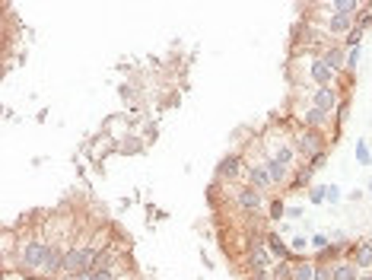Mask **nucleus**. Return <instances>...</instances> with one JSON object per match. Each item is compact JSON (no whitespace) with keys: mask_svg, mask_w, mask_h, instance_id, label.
<instances>
[{"mask_svg":"<svg viewBox=\"0 0 372 280\" xmlns=\"http://www.w3.org/2000/svg\"><path fill=\"white\" fill-rule=\"evenodd\" d=\"M347 198H350V201H363V191H360V188H353V191H350V194H347Z\"/></svg>","mask_w":372,"mask_h":280,"instance_id":"33","label":"nucleus"},{"mask_svg":"<svg viewBox=\"0 0 372 280\" xmlns=\"http://www.w3.org/2000/svg\"><path fill=\"white\" fill-rule=\"evenodd\" d=\"M271 280H293V258L289 261H277L271 268Z\"/></svg>","mask_w":372,"mask_h":280,"instance_id":"22","label":"nucleus"},{"mask_svg":"<svg viewBox=\"0 0 372 280\" xmlns=\"http://www.w3.org/2000/svg\"><path fill=\"white\" fill-rule=\"evenodd\" d=\"M141 143H137V137H131V143H121V153H127V157H131V153H141Z\"/></svg>","mask_w":372,"mask_h":280,"instance_id":"31","label":"nucleus"},{"mask_svg":"<svg viewBox=\"0 0 372 280\" xmlns=\"http://www.w3.org/2000/svg\"><path fill=\"white\" fill-rule=\"evenodd\" d=\"M340 198H344V191H340L338 185H328V191H324V204H338Z\"/></svg>","mask_w":372,"mask_h":280,"instance_id":"27","label":"nucleus"},{"mask_svg":"<svg viewBox=\"0 0 372 280\" xmlns=\"http://www.w3.org/2000/svg\"><path fill=\"white\" fill-rule=\"evenodd\" d=\"M324 191H328V185H312V188H309V204H324Z\"/></svg>","mask_w":372,"mask_h":280,"instance_id":"25","label":"nucleus"},{"mask_svg":"<svg viewBox=\"0 0 372 280\" xmlns=\"http://www.w3.org/2000/svg\"><path fill=\"white\" fill-rule=\"evenodd\" d=\"M309 242H312V239H306V236L299 232V236H293V239H289V252H293V255H299V252H306Z\"/></svg>","mask_w":372,"mask_h":280,"instance_id":"26","label":"nucleus"},{"mask_svg":"<svg viewBox=\"0 0 372 280\" xmlns=\"http://www.w3.org/2000/svg\"><path fill=\"white\" fill-rule=\"evenodd\" d=\"M267 210H271V220H287V204H283L280 198H273L271 204H267Z\"/></svg>","mask_w":372,"mask_h":280,"instance_id":"24","label":"nucleus"},{"mask_svg":"<svg viewBox=\"0 0 372 280\" xmlns=\"http://www.w3.org/2000/svg\"><path fill=\"white\" fill-rule=\"evenodd\" d=\"M245 166H248V159L242 157V153H226V157L216 163V181L232 185V181L245 179Z\"/></svg>","mask_w":372,"mask_h":280,"instance_id":"4","label":"nucleus"},{"mask_svg":"<svg viewBox=\"0 0 372 280\" xmlns=\"http://www.w3.org/2000/svg\"><path fill=\"white\" fill-rule=\"evenodd\" d=\"M245 264H248V271H251V274H258V271H271L277 261H273V255L267 252L265 242H261V246H248Z\"/></svg>","mask_w":372,"mask_h":280,"instance_id":"8","label":"nucleus"},{"mask_svg":"<svg viewBox=\"0 0 372 280\" xmlns=\"http://www.w3.org/2000/svg\"><path fill=\"white\" fill-rule=\"evenodd\" d=\"M245 185H251V188H258V191H265V194L273 188V181L267 179V172H265V166L251 163V159H248V166H245Z\"/></svg>","mask_w":372,"mask_h":280,"instance_id":"11","label":"nucleus"},{"mask_svg":"<svg viewBox=\"0 0 372 280\" xmlns=\"http://www.w3.org/2000/svg\"><path fill=\"white\" fill-rule=\"evenodd\" d=\"M232 204L239 207L245 217H258L267 204V194L251 188V185H232Z\"/></svg>","mask_w":372,"mask_h":280,"instance_id":"3","label":"nucleus"},{"mask_svg":"<svg viewBox=\"0 0 372 280\" xmlns=\"http://www.w3.org/2000/svg\"><path fill=\"white\" fill-rule=\"evenodd\" d=\"M299 124H302V128H312V131H324V134H328L331 115H328V112H322V108L309 106L306 112H302V115H299Z\"/></svg>","mask_w":372,"mask_h":280,"instance_id":"14","label":"nucleus"},{"mask_svg":"<svg viewBox=\"0 0 372 280\" xmlns=\"http://www.w3.org/2000/svg\"><path fill=\"white\" fill-rule=\"evenodd\" d=\"M48 246H51V239H45V236H29V239L19 246V258H17L19 274H41L45 271Z\"/></svg>","mask_w":372,"mask_h":280,"instance_id":"1","label":"nucleus"},{"mask_svg":"<svg viewBox=\"0 0 372 280\" xmlns=\"http://www.w3.org/2000/svg\"><path fill=\"white\" fill-rule=\"evenodd\" d=\"M312 248H318V252H324V248H331V239L324 236V232H315L312 236V242H309Z\"/></svg>","mask_w":372,"mask_h":280,"instance_id":"28","label":"nucleus"},{"mask_svg":"<svg viewBox=\"0 0 372 280\" xmlns=\"http://www.w3.org/2000/svg\"><path fill=\"white\" fill-rule=\"evenodd\" d=\"M353 26H356L353 17H340V13H331L328 23H324V29H328L331 35H350V32H353Z\"/></svg>","mask_w":372,"mask_h":280,"instance_id":"17","label":"nucleus"},{"mask_svg":"<svg viewBox=\"0 0 372 280\" xmlns=\"http://www.w3.org/2000/svg\"><path fill=\"white\" fill-rule=\"evenodd\" d=\"M366 191H369V194H372V179H369V181H366Z\"/></svg>","mask_w":372,"mask_h":280,"instance_id":"35","label":"nucleus"},{"mask_svg":"<svg viewBox=\"0 0 372 280\" xmlns=\"http://www.w3.org/2000/svg\"><path fill=\"white\" fill-rule=\"evenodd\" d=\"M293 147H296L299 159L302 163H309V159L322 157V153H328L331 150V140L324 131H312V128H299L296 137H293Z\"/></svg>","mask_w":372,"mask_h":280,"instance_id":"2","label":"nucleus"},{"mask_svg":"<svg viewBox=\"0 0 372 280\" xmlns=\"http://www.w3.org/2000/svg\"><path fill=\"white\" fill-rule=\"evenodd\" d=\"M265 246H267V252L273 255V261H289V258H296L293 252H289V246L280 239V232H267L265 236Z\"/></svg>","mask_w":372,"mask_h":280,"instance_id":"16","label":"nucleus"},{"mask_svg":"<svg viewBox=\"0 0 372 280\" xmlns=\"http://www.w3.org/2000/svg\"><path fill=\"white\" fill-rule=\"evenodd\" d=\"M328 10L331 13H340V17H360V13H356V10H366L363 3H360V0H331L328 3Z\"/></svg>","mask_w":372,"mask_h":280,"instance_id":"19","label":"nucleus"},{"mask_svg":"<svg viewBox=\"0 0 372 280\" xmlns=\"http://www.w3.org/2000/svg\"><path fill=\"white\" fill-rule=\"evenodd\" d=\"M315 258H293V280H312Z\"/></svg>","mask_w":372,"mask_h":280,"instance_id":"20","label":"nucleus"},{"mask_svg":"<svg viewBox=\"0 0 372 280\" xmlns=\"http://www.w3.org/2000/svg\"><path fill=\"white\" fill-rule=\"evenodd\" d=\"M356 64H360V48H350L347 51V67H344V70H350V74H353Z\"/></svg>","mask_w":372,"mask_h":280,"instance_id":"30","label":"nucleus"},{"mask_svg":"<svg viewBox=\"0 0 372 280\" xmlns=\"http://www.w3.org/2000/svg\"><path fill=\"white\" fill-rule=\"evenodd\" d=\"M312 175H315V169L309 163L296 166V169H293V185H289V188H302V185H309V181H312Z\"/></svg>","mask_w":372,"mask_h":280,"instance_id":"21","label":"nucleus"},{"mask_svg":"<svg viewBox=\"0 0 372 280\" xmlns=\"http://www.w3.org/2000/svg\"><path fill=\"white\" fill-rule=\"evenodd\" d=\"M331 277L334 280H360V268H356L350 258H340V261L331 264Z\"/></svg>","mask_w":372,"mask_h":280,"instance_id":"18","label":"nucleus"},{"mask_svg":"<svg viewBox=\"0 0 372 280\" xmlns=\"http://www.w3.org/2000/svg\"><path fill=\"white\" fill-rule=\"evenodd\" d=\"M356 163L372 166V153H369V147H366V140H356Z\"/></svg>","mask_w":372,"mask_h":280,"instance_id":"23","label":"nucleus"},{"mask_svg":"<svg viewBox=\"0 0 372 280\" xmlns=\"http://www.w3.org/2000/svg\"><path fill=\"white\" fill-rule=\"evenodd\" d=\"M369 246H372V236H369Z\"/></svg>","mask_w":372,"mask_h":280,"instance_id":"37","label":"nucleus"},{"mask_svg":"<svg viewBox=\"0 0 372 280\" xmlns=\"http://www.w3.org/2000/svg\"><path fill=\"white\" fill-rule=\"evenodd\" d=\"M347 258L356 264V268H360V271H372V246H369V239L353 242L350 252H347Z\"/></svg>","mask_w":372,"mask_h":280,"instance_id":"15","label":"nucleus"},{"mask_svg":"<svg viewBox=\"0 0 372 280\" xmlns=\"http://www.w3.org/2000/svg\"><path fill=\"white\" fill-rule=\"evenodd\" d=\"M86 268V246H70L64 252V264H61V277H76Z\"/></svg>","mask_w":372,"mask_h":280,"instance_id":"9","label":"nucleus"},{"mask_svg":"<svg viewBox=\"0 0 372 280\" xmlns=\"http://www.w3.org/2000/svg\"><path fill=\"white\" fill-rule=\"evenodd\" d=\"M360 280H372V271H360Z\"/></svg>","mask_w":372,"mask_h":280,"instance_id":"34","label":"nucleus"},{"mask_svg":"<svg viewBox=\"0 0 372 280\" xmlns=\"http://www.w3.org/2000/svg\"><path fill=\"white\" fill-rule=\"evenodd\" d=\"M312 280H334V277H331V264H318V261H315V277Z\"/></svg>","mask_w":372,"mask_h":280,"instance_id":"29","label":"nucleus"},{"mask_svg":"<svg viewBox=\"0 0 372 280\" xmlns=\"http://www.w3.org/2000/svg\"><path fill=\"white\" fill-rule=\"evenodd\" d=\"M58 280H80V277H67V274H64V277H58Z\"/></svg>","mask_w":372,"mask_h":280,"instance_id":"36","label":"nucleus"},{"mask_svg":"<svg viewBox=\"0 0 372 280\" xmlns=\"http://www.w3.org/2000/svg\"><path fill=\"white\" fill-rule=\"evenodd\" d=\"M261 166H265V172H267V179L273 181V188H280V191H287L289 185H293V169H287V166H280L277 159H271L265 153L261 157Z\"/></svg>","mask_w":372,"mask_h":280,"instance_id":"7","label":"nucleus"},{"mask_svg":"<svg viewBox=\"0 0 372 280\" xmlns=\"http://www.w3.org/2000/svg\"><path fill=\"white\" fill-rule=\"evenodd\" d=\"M64 252H67V248L61 246L58 239H51V246H48V258H45V271H41V277H61Z\"/></svg>","mask_w":372,"mask_h":280,"instance_id":"12","label":"nucleus"},{"mask_svg":"<svg viewBox=\"0 0 372 280\" xmlns=\"http://www.w3.org/2000/svg\"><path fill=\"white\" fill-rule=\"evenodd\" d=\"M309 99H312V106L315 108H322V112H328V115H334L340 108V92H338V86H324V90H318V86H312L309 90Z\"/></svg>","mask_w":372,"mask_h":280,"instance_id":"6","label":"nucleus"},{"mask_svg":"<svg viewBox=\"0 0 372 280\" xmlns=\"http://www.w3.org/2000/svg\"><path fill=\"white\" fill-rule=\"evenodd\" d=\"M267 157L277 159V163L287 166V169H296L299 153H296V147H293V140L277 137V140H267Z\"/></svg>","mask_w":372,"mask_h":280,"instance_id":"5","label":"nucleus"},{"mask_svg":"<svg viewBox=\"0 0 372 280\" xmlns=\"http://www.w3.org/2000/svg\"><path fill=\"white\" fill-rule=\"evenodd\" d=\"M318 58H322L324 64L334 70V74H340V70L347 67V48H344L340 41H331L328 48H324V54H318Z\"/></svg>","mask_w":372,"mask_h":280,"instance_id":"13","label":"nucleus"},{"mask_svg":"<svg viewBox=\"0 0 372 280\" xmlns=\"http://www.w3.org/2000/svg\"><path fill=\"white\" fill-rule=\"evenodd\" d=\"M309 77H312V83L318 86V90H324V86H334V80H338V74H334V70H331V67L324 64L322 58L309 61Z\"/></svg>","mask_w":372,"mask_h":280,"instance_id":"10","label":"nucleus"},{"mask_svg":"<svg viewBox=\"0 0 372 280\" xmlns=\"http://www.w3.org/2000/svg\"><path fill=\"white\" fill-rule=\"evenodd\" d=\"M287 220H302V207H299V204H289V207H287Z\"/></svg>","mask_w":372,"mask_h":280,"instance_id":"32","label":"nucleus"}]
</instances>
